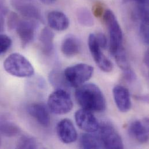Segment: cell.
Wrapping results in <instances>:
<instances>
[{
    "label": "cell",
    "mask_w": 149,
    "mask_h": 149,
    "mask_svg": "<svg viewBox=\"0 0 149 149\" xmlns=\"http://www.w3.org/2000/svg\"><path fill=\"white\" fill-rule=\"evenodd\" d=\"M75 97L82 109L91 112H103L106 108L105 97L98 86L89 83L77 88Z\"/></svg>",
    "instance_id": "6da1fadb"
},
{
    "label": "cell",
    "mask_w": 149,
    "mask_h": 149,
    "mask_svg": "<svg viewBox=\"0 0 149 149\" xmlns=\"http://www.w3.org/2000/svg\"><path fill=\"white\" fill-rule=\"evenodd\" d=\"M3 66L8 74L16 77H30L34 74L32 64L19 53H13L8 56L4 61Z\"/></svg>",
    "instance_id": "7a4b0ae2"
},
{
    "label": "cell",
    "mask_w": 149,
    "mask_h": 149,
    "mask_svg": "<svg viewBox=\"0 0 149 149\" xmlns=\"http://www.w3.org/2000/svg\"><path fill=\"white\" fill-rule=\"evenodd\" d=\"M103 20L107 27L110 37V52L114 56L124 48L123 34L121 26L114 13L106 9L103 13Z\"/></svg>",
    "instance_id": "3957f363"
},
{
    "label": "cell",
    "mask_w": 149,
    "mask_h": 149,
    "mask_svg": "<svg viewBox=\"0 0 149 149\" xmlns=\"http://www.w3.org/2000/svg\"><path fill=\"white\" fill-rule=\"evenodd\" d=\"M93 68L85 63H78L68 67L63 75L68 84L78 88L88 81L93 74Z\"/></svg>",
    "instance_id": "277c9868"
},
{
    "label": "cell",
    "mask_w": 149,
    "mask_h": 149,
    "mask_svg": "<svg viewBox=\"0 0 149 149\" xmlns=\"http://www.w3.org/2000/svg\"><path fill=\"white\" fill-rule=\"evenodd\" d=\"M48 109L54 114L63 115L73 107V100L69 93L63 89H57L48 97Z\"/></svg>",
    "instance_id": "5b68a950"
},
{
    "label": "cell",
    "mask_w": 149,
    "mask_h": 149,
    "mask_svg": "<svg viewBox=\"0 0 149 149\" xmlns=\"http://www.w3.org/2000/svg\"><path fill=\"white\" fill-rule=\"evenodd\" d=\"M100 140L103 148L109 149H122L124 144L122 138L115 128L109 123L100 125Z\"/></svg>",
    "instance_id": "8992f818"
},
{
    "label": "cell",
    "mask_w": 149,
    "mask_h": 149,
    "mask_svg": "<svg viewBox=\"0 0 149 149\" xmlns=\"http://www.w3.org/2000/svg\"><path fill=\"white\" fill-rule=\"evenodd\" d=\"M88 44L91 55L99 69L106 73L111 72L113 69V63L103 54L101 48L97 42L95 34H91L89 35Z\"/></svg>",
    "instance_id": "52a82bcc"
},
{
    "label": "cell",
    "mask_w": 149,
    "mask_h": 149,
    "mask_svg": "<svg viewBox=\"0 0 149 149\" xmlns=\"http://www.w3.org/2000/svg\"><path fill=\"white\" fill-rule=\"evenodd\" d=\"M12 5L27 19L42 20L41 10L34 0H12Z\"/></svg>",
    "instance_id": "ba28073f"
},
{
    "label": "cell",
    "mask_w": 149,
    "mask_h": 149,
    "mask_svg": "<svg viewBox=\"0 0 149 149\" xmlns=\"http://www.w3.org/2000/svg\"><path fill=\"white\" fill-rule=\"evenodd\" d=\"M74 117L77 126L85 132L93 133L99 130L100 124L91 111L81 109L75 112Z\"/></svg>",
    "instance_id": "9c48e42d"
},
{
    "label": "cell",
    "mask_w": 149,
    "mask_h": 149,
    "mask_svg": "<svg viewBox=\"0 0 149 149\" xmlns=\"http://www.w3.org/2000/svg\"><path fill=\"white\" fill-rule=\"evenodd\" d=\"M17 34L22 46L26 47L34 40L36 35L37 24L34 20H19L15 27Z\"/></svg>",
    "instance_id": "30bf717a"
},
{
    "label": "cell",
    "mask_w": 149,
    "mask_h": 149,
    "mask_svg": "<svg viewBox=\"0 0 149 149\" xmlns=\"http://www.w3.org/2000/svg\"><path fill=\"white\" fill-rule=\"evenodd\" d=\"M56 133L60 141L65 144H70L77 140L78 135L72 121L68 118L61 120L56 127Z\"/></svg>",
    "instance_id": "8fae6325"
},
{
    "label": "cell",
    "mask_w": 149,
    "mask_h": 149,
    "mask_svg": "<svg viewBox=\"0 0 149 149\" xmlns=\"http://www.w3.org/2000/svg\"><path fill=\"white\" fill-rule=\"evenodd\" d=\"M131 136L139 143L144 144L149 141V120H135L129 125Z\"/></svg>",
    "instance_id": "7c38bea8"
},
{
    "label": "cell",
    "mask_w": 149,
    "mask_h": 149,
    "mask_svg": "<svg viewBox=\"0 0 149 149\" xmlns=\"http://www.w3.org/2000/svg\"><path fill=\"white\" fill-rule=\"evenodd\" d=\"M27 112L39 124L48 127L51 124V117L47 106L43 103H34L27 107Z\"/></svg>",
    "instance_id": "4fadbf2b"
},
{
    "label": "cell",
    "mask_w": 149,
    "mask_h": 149,
    "mask_svg": "<svg viewBox=\"0 0 149 149\" xmlns=\"http://www.w3.org/2000/svg\"><path fill=\"white\" fill-rule=\"evenodd\" d=\"M114 100L118 109L123 113L128 112L131 107L129 91L123 85H116L113 89Z\"/></svg>",
    "instance_id": "5bb4252c"
},
{
    "label": "cell",
    "mask_w": 149,
    "mask_h": 149,
    "mask_svg": "<svg viewBox=\"0 0 149 149\" xmlns=\"http://www.w3.org/2000/svg\"><path fill=\"white\" fill-rule=\"evenodd\" d=\"M48 24L52 29L59 31L66 30L69 26V20L68 16L61 11L50 12L47 17Z\"/></svg>",
    "instance_id": "9a60e30c"
},
{
    "label": "cell",
    "mask_w": 149,
    "mask_h": 149,
    "mask_svg": "<svg viewBox=\"0 0 149 149\" xmlns=\"http://www.w3.org/2000/svg\"><path fill=\"white\" fill-rule=\"evenodd\" d=\"M61 50L63 54L67 57L75 56L80 51L79 40L72 35L66 37L62 42Z\"/></svg>",
    "instance_id": "2e32d148"
},
{
    "label": "cell",
    "mask_w": 149,
    "mask_h": 149,
    "mask_svg": "<svg viewBox=\"0 0 149 149\" xmlns=\"http://www.w3.org/2000/svg\"><path fill=\"white\" fill-rule=\"evenodd\" d=\"M54 33L48 27H45L41 31L40 41L43 53L46 55H50L54 50Z\"/></svg>",
    "instance_id": "e0dca14e"
},
{
    "label": "cell",
    "mask_w": 149,
    "mask_h": 149,
    "mask_svg": "<svg viewBox=\"0 0 149 149\" xmlns=\"http://www.w3.org/2000/svg\"><path fill=\"white\" fill-rule=\"evenodd\" d=\"M20 132L19 127L5 117H0V134L6 137H13Z\"/></svg>",
    "instance_id": "ac0fdd59"
},
{
    "label": "cell",
    "mask_w": 149,
    "mask_h": 149,
    "mask_svg": "<svg viewBox=\"0 0 149 149\" xmlns=\"http://www.w3.org/2000/svg\"><path fill=\"white\" fill-rule=\"evenodd\" d=\"M79 145L82 149H100L103 147L100 139L88 132L81 134Z\"/></svg>",
    "instance_id": "d6986e66"
},
{
    "label": "cell",
    "mask_w": 149,
    "mask_h": 149,
    "mask_svg": "<svg viewBox=\"0 0 149 149\" xmlns=\"http://www.w3.org/2000/svg\"><path fill=\"white\" fill-rule=\"evenodd\" d=\"M77 17L79 23L86 27H91L93 25L94 21L91 13L85 8H79L77 12Z\"/></svg>",
    "instance_id": "ffe728a7"
},
{
    "label": "cell",
    "mask_w": 149,
    "mask_h": 149,
    "mask_svg": "<svg viewBox=\"0 0 149 149\" xmlns=\"http://www.w3.org/2000/svg\"><path fill=\"white\" fill-rule=\"evenodd\" d=\"M37 147L36 140L29 135L22 136L16 143V148L17 149H36Z\"/></svg>",
    "instance_id": "44dd1931"
},
{
    "label": "cell",
    "mask_w": 149,
    "mask_h": 149,
    "mask_svg": "<svg viewBox=\"0 0 149 149\" xmlns=\"http://www.w3.org/2000/svg\"><path fill=\"white\" fill-rule=\"evenodd\" d=\"M113 56H114L118 66L123 71L130 69V65L125 52L124 48L118 51Z\"/></svg>",
    "instance_id": "7402d4cb"
},
{
    "label": "cell",
    "mask_w": 149,
    "mask_h": 149,
    "mask_svg": "<svg viewBox=\"0 0 149 149\" xmlns=\"http://www.w3.org/2000/svg\"><path fill=\"white\" fill-rule=\"evenodd\" d=\"M49 80L55 86L58 87V89H62V86H65V85L68 84L66 82L63 73L60 74L58 72H52L49 77Z\"/></svg>",
    "instance_id": "603a6c76"
},
{
    "label": "cell",
    "mask_w": 149,
    "mask_h": 149,
    "mask_svg": "<svg viewBox=\"0 0 149 149\" xmlns=\"http://www.w3.org/2000/svg\"><path fill=\"white\" fill-rule=\"evenodd\" d=\"M12 44L11 38L7 35L0 34V56L6 53Z\"/></svg>",
    "instance_id": "cb8c5ba5"
},
{
    "label": "cell",
    "mask_w": 149,
    "mask_h": 149,
    "mask_svg": "<svg viewBox=\"0 0 149 149\" xmlns=\"http://www.w3.org/2000/svg\"><path fill=\"white\" fill-rule=\"evenodd\" d=\"M139 34L143 42L146 44H149V23L141 22L139 26Z\"/></svg>",
    "instance_id": "d4e9b609"
},
{
    "label": "cell",
    "mask_w": 149,
    "mask_h": 149,
    "mask_svg": "<svg viewBox=\"0 0 149 149\" xmlns=\"http://www.w3.org/2000/svg\"><path fill=\"white\" fill-rule=\"evenodd\" d=\"M95 36L97 42L101 49H106L107 46V40L106 36L102 33H99Z\"/></svg>",
    "instance_id": "484cf974"
},
{
    "label": "cell",
    "mask_w": 149,
    "mask_h": 149,
    "mask_svg": "<svg viewBox=\"0 0 149 149\" xmlns=\"http://www.w3.org/2000/svg\"><path fill=\"white\" fill-rule=\"evenodd\" d=\"M124 78L130 82H132L136 79L135 73L130 69L124 72Z\"/></svg>",
    "instance_id": "4316f807"
},
{
    "label": "cell",
    "mask_w": 149,
    "mask_h": 149,
    "mask_svg": "<svg viewBox=\"0 0 149 149\" xmlns=\"http://www.w3.org/2000/svg\"><path fill=\"white\" fill-rule=\"evenodd\" d=\"M103 8L100 6L99 4H97L95 7L94 9V13L96 16H100L102 15L103 13Z\"/></svg>",
    "instance_id": "83f0119b"
},
{
    "label": "cell",
    "mask_w": 149,
    "mask_h": 149,
    "mask_svg": "<svg viewBox=\"0 0 149 149\" xmlns=\"http://www.w3.org/2000/svg\"><path fill=\"white\" fill-rule=\"evenodd\" d=\"M144 62H145L146 66H147L148 67L149 66V52H148V51L146 52V54L145 55Z\"/></svg>",
    "instance_id": "f1b7e54d"
},
{
    "label": "cell",
    "mask_w": 149,
    "mask_h": 149,
    "mask_svg": "<svg viewBox=\"0 0 149 149\" xmlns=\"http://www.w3.org/2000/svg\"><path fill=\"white\" fill-rule=\"evenodd\" d=\"M43 3L46 5H50L52 4L54 2H55L57 0H40Z\"/></svg>",
    "instance_id": "f546056e"
},
{
    "label": "cell",
    "mask_w": 149,
    "mask_h": 149,
    "mask_svg": "<svg viewBox=\"0 0 149 149\" xmlns=\"http://www.w3.org/2000/svg\"><path fill=\"white\" fill-rule=\"evenodd\" d=\"M1 145V138H0V146Z\"/></svg>",
    "instance_id": "4dcf8cb0"
}]
</instances>
